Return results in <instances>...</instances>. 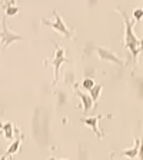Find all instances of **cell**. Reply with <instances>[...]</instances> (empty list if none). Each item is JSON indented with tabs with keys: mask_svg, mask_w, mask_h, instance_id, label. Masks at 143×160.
I'll use <instances>...</instances> for the list:
<instances>
[{
	"mask_svg": "<svg viewBox=\"0 0 143 160\" xmlns=\"http://www.w3.org/2000/svg\"><path fill=\"white\" fill-rule=\"evenodd\" d=\"M0 6L3 7V10H4V13H3L4 17L16 16V14H19V12H20V7L17 6L16 2H2Z\"/></svg>",
	"mask_w": 143,
	"mask_h": 160,
	"instance_id": "7",
	"label": "cell"
},
{
	"mask_svg": "<svg viewBox=\"0 0 143 160\" xmlns=\"http://www.w3.org/2000/svg\"><path fill=\"white\" fill-rule=\"evenodd\" d=\"M64 62H72V60L67 59V57L64 56V49H63V47L60 46L59 43H56V42H54V56H53V59L50 60V63L53 64V70H54V79H53L52 86H54V84L59 82L60 66H62Z\"/></svg>",
	"mask_w": 143,
	"mask_h": 160,
	"instance_id": "4",
	"label": "cell"
},
{
	"mask_svg": "<svg viewBox=\"0 0 143 160\" xmlns=\"http://www.w3.org/2000/svg\"><path fill=\"white\" fill-rule=\"evenodd\" d=\"M140 147H142V143H140V139H135V146L132 147L130 150H125L123 154H126V156L132 157V159H135L136 156H139L140 153H142V150H140Z\"/></svg>",
	"mask_w": 143,
	"mask_h": 160,
	"instance_id": "10",
	"label": "cell"
},
{
	"mask_svg": "<svg viewBox=\"0 0 143 160\" xmlns=\"http://www.w3.org/2000/svg\"><path fill=\"white\" fill-rule=\"evenodd\" d=\"M73 86H74V89H76V96H79L80 100L83 102V112L86 113V112H89V110L93 107V102H92L89 94H86V93H83L82 90H79V86H77V84L73 83Z\"/></svg>",
	"mask_w": 143,
	"mask_h": 160,
	"instance_id": "9",
	"label": "cell"
},
{
	"mask_svg": "<svg viewBox=\"0 0 143 160\" xmlns=\"http://www.w3.org/2000/svg\"><path fill=\"white\" fill-rule=\"evenodd\" d=\"M100 119H103V116H102V114H99V116H92V117H82V119H80V122H82V123H84L86 126H89L90 129L96 133V136L102 139V137L105 136V133L100 130V127H99V120Z\"/></svg>",
	"mask_w": 143,
	"mask_h": 160,
	"instance_id": "6",
	"label": "cell"
},
{
	"mask_svg": "<svg viewBox=\"0 0 143 160\" xmlns=\"http://www.w3.org/2000/svg\"><path fill=\"white\" fill-rule=\"evenodd\" d=\"M23 137H24V136H23L22 133H20L19 136L16 137V140H14L13 143H12V144L9 146V149L6 150V153H4L3 156L0 157V160H6L7 157H10L13 153H17V152H19V149H20V144H22V140H23Z\"/></svg>",
	"mask_w": 143,
	"mask_h": 160,
	"instance_id": "8",
	"label": "cell"
},
{
	"mask_svg": "<svg viewBox=\"0 0 143 160\" xmlns=\"http://www.w3.org/2000/svg\"><path fill=\"white\" fill-rule=\"evenodd\" d=\"M102 84H99V83H96L92 89L89 90V96H90V99H92V102H93V104L97 102V99L100 97V93H102Z\"/></svg>",
	"mask_w": 143,
	"mask_h": 160,
	"instance_id": "11",
	"label": "cell"
},
{
	"mask_svg": "<svg viewBox=\"0 0 143 160\" xmlns=\"http://www.w3.org/2000/svg\"><path fill=\"white\" fill-rule=\"evenodd\" d=\"M117 12L122 14L123 22H125V47L132 53V57L136 62L139 53H142V37H137L135 34V32H133L135 23L129 19V14L126 12H123L120 7H117Z\"/></svg>",
	"mask_w": 143,
	"mask_h": 160,
	"instance_id": "1",
	"label": "cell"
},
{
	"mask_svg": "<svg viewBox=\"0 0 143 160\" xmlns=\"http://www.w3.org/2000/svg\"><path fill=\"white\" fill-rule=\"evenodd\" d=\"M142 16H143V9H142V7H136V9L133 10L135 22H139V20H142Z\"/></svg>",
	"mask_w": 143,
	"mask_h": 160,
	"instance_id": "14",
	"label": "cell"
},
{
	"mask_svg": "<svg viewBox=\"0 0 143 160\" xmlns=\"http://www.w3.org/2000/svg\"><path fill=\"white\" fill-rule=\"evenodd\" d=\"M94 84H96V83H94V80L92 79V77H86V79L82 82V87H83L84 90H87V92H89V90L92 89Z\"/></svg>",
	"mask_w": 143,
	"mask_h": 160,
	"instance_id": "13",
	"label": "cell"
},
{
	"mask_svg": "<svg viewBox=\"0 0 143 160\" xmlns=\"http://www.w3.org/2000/svg\"><path fill=\"white\" fill-rule=\"evenodd\" d=\"M3 126V133L4 136H6V139H12L13 137V124L10 123V122H6L4 124H2Z\"/></svg>",
	"mask_w": 143,
	"mask_h": 160,
	"instance_id": "12",
	"label": "cell"
},
{
	"mask_svg": "<svg viewBox=\"0 0 143 160\" xmlns=\"http://www.w3.org/2000/svg\"><path fill=\"white\" fill-rule=\"evenodd\" d=\"M49 160H67V159H54V157H50Z\"/></svg>",
	"mask_w": 143,
	"mask_h": 160,
	"instance_id": "15",
	"label": "cell"
},
{
	"mask_svg": "<svg viewBox=\"0 0 143 160\" xmlns=\"http://www.w3.org/2000/svg\"><path fill=\"white\" fill-rule=\"evenodd\" d=\"M2 30H0V40H2V50H6L10 44L13 42H19V40H24V36L22 34L16 33L13 30H10L9 26H7V22H6V17H2Z\"/></svg>",
	"mask_w": 143,
	"mask_h": 160,
	"instance_id": "3",
	"label": "cell"
},
{
	"mask_svg": "<svg viewBox=\"0 0 143 160\" xmlns=\"http://www.w3.org/2000/svg\"><path fill=\"white\" fill-rule=\"evenodd\" d=\"M93 49L96 50L97 56H99L102 60H107V62H112V63H116V64H119V66H122V67L127 66V60L120 59V57L117 56L116 53H113L112 50H109V49H105V47H100V46H94Z\"/></svg>",
	"mask_w": 143,
	"mask_h": 160,
	"instance_id": "5",
	"label": "cell"
},
{
	"mask_svg": "<svg viewBox=\"0 0 143 160\" xmlns=\"http://www.w3.org/2000/svg\"><path fill=\"white\" fill-rule=\"evenodd\" d=\"M53 17L54 20H50V19H42V24H44V26H49L52 27V29H54L57 32V33H62L64 34L66 37H74V30L70 29L69 26H67L66 23H64L63 17L59 14V12H57L56 9H53Z\"/></svg>",
	"mask_w": 143,
	"mask_h": 160,
	"instance_id": "2",
	"label": "cell"
}]
</instances>
